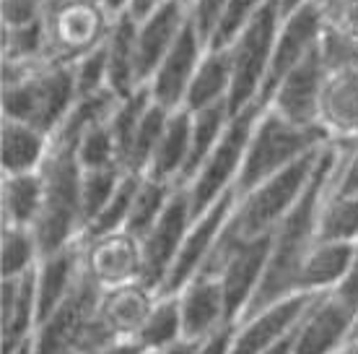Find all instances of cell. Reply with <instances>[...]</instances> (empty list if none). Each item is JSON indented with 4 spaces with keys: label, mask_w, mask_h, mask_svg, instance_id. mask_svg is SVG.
Here are the masks:
<instances>
[{
    "label": "cell",
    "mask_w": 358,
    "mask_h": 354,
    "mask_svg": "<svg viewBox=\"0 0 358 354\" xmlns=\"http://www.w3.org/2000/svg\"><path fill=\"white\" fill-rule=\"evenodd\" d=\"M338 162H341V144L324 146L304 196L299 198L294 209L288 211V217L280 222V227L273 232L268 271H265L260 290H257L255 300H252V305L247 308L244 315L296 294V273L304 264V258L309 255V250L314 247V243L320 240V211H322V203L327 198Z\"/></svg>",
    "instance_id": "cell-1"
},
{
    "label": "cell",
    "mask_w": 358,
    "mask_h": 354,
    "mask_svg": "<svg viewBox=\"0 0 358 354\" xmlns=\"http://www.w3.org/2000/svg\"><path fill=\"white\" fill-rule=\"evenodd\" d=\"M78 100L73 65L3 63L0 107L3 118L21 120L55 136Z\"/></svg>",
    "instance_id": "cell-2"
},
{
    "label": "cell",
    "mask_w": 358,
    "mask_h": 354,
    "mask_svg": "<svg viewBox=\"0 0 358 354\" xmlns=\"http://www.w3.org/2000/svg\"><path fill=\"white\" fill-rule=\"evenodd\" d=\"M322 151L296 162L294 167H288L283 172L273 175L270 180L260 182L250 193L236 196L231 217H229L224 232L218 237L215 250H224V247L239 245V243H247V240L273 235L280 227V222L288 217V211L294 209L299 198L304 196Z\"/></svg>",
    "instance_id": "cell-3"
},
{
    "label": "cell",
    "mask_w": 358,
    "mask_h": 354,
    "mask_svg": "<svg viewBox=\"0 0 358 354\" xmlns=\"http://www.w3.org/2000/svg\"><path fill=\"white\" fill-rule=\"evenodd\" d=\"M330 136L320 125H299L291 123L275 109H260L257 123L252 128L242 175L236 180V196L250 193L273 175L283 172L296 162L322 151L330 146Z\"/></svg>",
    "instance_id": "cell-4"
},
{
    "label": "cell",
    "mask_w": 358,
    "mask_h": 354,
    "mask_svg": "<svg viewBox=\"0 0 358 354\" xmlns=\"http://www.w3.org/2000/svg\"><path fill=\"white\" fill-rule=\"evenodd\" d=\"M45 198L34 224L42 255L78 243L83 237V206H81V164L73 146L52 144V151L42 164Z\"/></svg>",
    "instance_id": "cell-5"
},
{
    "label": "cell",
    "mask_w": 358,
    "mask_h": 354,
    "mask_svg": "<svg viewBox=\"0 0 358 354\" xmlns=\"http://www.w3.org/2000/svg\"><path fill=\"white\" fill-rule=\"evenodd\" d=\"M283 21V11L278 0H265L260 13L252 18V24L242 34L234 39L229 50L231 57V97L229 107L231 112H239L244 107L257 104L262 94V86L268 81L270 60L275 50V36Z\"/></svg>",
    "instance_id": "cell-6"
},
{
    "label": "cell",
    "mask_w": 358,
    "mask_h": 354,
    "mask_svg": "<svg viewBox=\"0 0 358 354\" xmlns=\"http://www.w3.org/2000/svg\"><path fill=\"white\" fill-rule=\"evenodd\" d=\"M257 115H260L257 104L234 112L221 141L215 144L206 162L197 167V172L185 182L195 217L210 209L215 200H221L224 196L236 193V180L242 175L244 156H247V146H250L252 128L257 123Z\"/></svg>",
    "instance_id": "cell-7"
},
{
    "label": "cell",
    "mask_w": 358,
    "mask_h": 354,
    "mask_svg": "<svg viewBox=\"0 0 358 354\" xmlns=\"http://www.w3.org/2000/svg\"><path fill=\"white\" fill-rule=\"evenodd\" d=\"M47 60L55 65H73L104 45L112 18L96 3L68 0L47 11Z\"/></svg>",
    "instance_id": "cell-8"
},
{
    "label": "cell",
    "mask_w": 358,
    "mask_h": 354,
    "mask_svg": "<svg viewBox=\"0 0 358 354\" xmlns=\"http://www.w3.org/2000/svg\"><path fill=\"white\" fill-rule=\"evenodd\" d=\"M270 245H273V235L257 237V240H247L239 245L215 250L208 261L203 273L218 276V282L224 287L226 313H229L231 323L242 320V315L260 290L265 271H268Z\"/></svg>",
    "instance_id": "cell-9"
},
{
    "label": "cell",
    "mask_w": 358,
    "mask_h": 354,
    "mask_svg": "<svg viewBox=\"0 0 358 354\" xmlns=\"http://www.w3.org/2000/svg\"><path fill=\"white\" fill-rule=\"evenodd\" d=\"M101 287L83 271L81 282L73 287L57 308L39 320L31 339L34 354H81L83 339L96 315Z\"/></svg>",
    "instance_id": "cell-10"
},
{
    "label": "cell",
    "mask_w": 358,
    "mask_h": 354,
    "mask_svg": "<svg viewBox=\"0 0 358 354\" xmlns=\"http://www.w3.org/2000/svg\"><path fill=\"white\" fill-rule=\"evenodd\" d=\"M192 222H195V209H192L189 193L185 185H179L171 196L169 206L159 217V222L141 237L145 264L143 284H148L159 294H162V287L169 276L174 261H177L179 250L185 245V237H187Z\"/></svg>",
    "instance_id": "cell-11"
},
{
    "label": "cell",
    "mask_w": 358,
    "mask_h": 354,
    "mask_svg": "<svg viewBox=\"0 0 358 354\" xmlns=\"http://www.w3.org/2000/svg\"><path fill=\"white\" fill-rule=\"evenodd\" d=\"M324 32V13L320 0H309L301 8L291 11L283 16L280 29L275 36V50H273V60H270L268 81L262 86V94L257 100V107H265L268 97L273 94L278 83L286 79L299 63H304L306 57L320 47Z\"/></svg>",
    "instance_id": "cell-12"
},
{
    "label": "cell",
    "mask_w": 358,
    "mask_h": 354,
    "mask_svg": "<svg viewBox=\"0 0 358 354\" xmlns=\"http://www.w3.org/2000/svg\"><path fill=\"white\" fill-rule=\"evenodd\" d=\"M83 271L104 290L143 282V243L127 229L81 237Z\"/></svg>",
    "instance_id": "cell-13"
},
{
    "label": "cell",
    "mask_w": 358,
    "mask_h": 354,
    "mask_svg": "<svg viewBox=\"0 0 358 354\" xmlns=\"http://www.w3.org/2000/svg\"><path fill=\"white\" fill-rule=\"evenodd\" d=\"M314 300L317 294H291L244 315L234 326L229 354H265L273 346L283 344L286 339H291Z\"/></svg>",
    "instance_id": "cell-14"
},
{
    "label": "cell",
    "mask_w": 358,
    "mask_h": 354,
    "mask_svg": "<svg viewBox=\"0 0 358 354\" xmlns=\"http://www.w3.org/2000/svg\"><path fill=\"white\" fill-rule=\"evenodd\" d=\"M358 313L335 292L317 294L294 331L291 354H338L350 344Z\"/></svg>",
    "instance_id": "cell-15"
},
{
    "label": "cell",
    "mask_w": 358,
    "mask_h": 354,
    "mask_svg": "<svg viewBox=\"0 0 358 354\" xmlns=\"http://www.w3.org/2000/svg\"><path fill=\"white\" fill-rule=\"evenodd\" d=\"M234 203H236V193H229L221 200H215L210 209L197 214L187 237H185V245H182L177 261H174L169 276L164 282L162 294H177L179 290L187 287V282H192L195 276L206 271L208 261L218 245V237L231 217Z\"/></svg>",
    "instance_id": "cell-16"
},
{
    "label": "cell",
    "mask_w": 358,
    "mask_h": 354,
    "mask_svg": "<svg viewBox=\"0 0 358 354\" xmlns=\"http://www.w3.org/2000/svg\"><path fill=\"white\" fill-rule=\"evenodd\" d=\"M324 79H327V68H324L320 47H317L304 63L296 65L294 71L278 83L262 109H275L278 115H283L286 120L299 123V125H320V102H322Z\"/></svg>",
    "instance_id": "cell-17"
},
{
    "label": "cell",
    "mask_w": 358,
    "mask_h": 354,
    "mask_svg": "<svg viewBox=\"0 0 358 354\" xmlns=\"http://www.w3.org/2000/svg\"><path fill=\"white\" fill-rule=\"evenodd\" d=\"M206 50V39L197 34V29L189 24L187 18V27L182 29L177 42L171 45V50L164 55V60L159 63V68L153 71L151 81L145 83L148 91H151V100L156 104H162V107L171 109V112L185 107L187 89Z\"/></svg>",
    "instance_id": "cell-18"
},
{
    "label": "cell",
    "mask_w": 358,
    "mask_h": 354,
    "mask_svg": "<svg viewBox=\"0 0 358 354\" xmlns=\"http://www.w3.org/2000/svg\"><path fill=\"white\" fill-rule=\"evenodd\" d=\"M179 308H182V323H185V339L187 341H206L221 328L231 326L226 313L224 287L213 273H200L185 290L177 292Z\"/></svg>",
    "instance_id": "cell-19"
},
{
    "label": "cell",
    "mask_w": 358,
    "mask_h": 354,
    "mask_svg": "<svg viewBox=\"0 0 358 354\" xmlns=\"http://www.w3.org/2000/svg\"><path fill=\"white\" fill-rule=\"evenodd\" d=\"M39 326V300H36V271L0 279V331L3 354H13L34 339Z\"/></svg>",
    "instance_id": "cell-20"
},
{
    "label": "cell",
    "mask_w": 358,
    "mask_h": 354,
    "mask_svg": "<svg viewBox=\"0 0 358 354\" xmlns=\"http://www.w3.org/2000/svg\"><path fill=\"white\" fill-rule=\"evenodd\" d=\"M185 27H187V3L185 0H166L151 18L138 24L135 55H138V79L143 86L151 81L153 71L159 68L164 55L169 53Z\"/></svg>",
    "instance_id": "cell-21"
},
{
    "label": "cell",
    "mask_w": 358,
    "mask_h": 354,
    "mask_svg": "<svg viewBox=\"0 0 358 354\" xmlns=\"http://www.w3.org/2000/svg\"><path fill=\"white\" fill-rule=\"evenodd\" d=\"M320 125L332 144L350 146L358 141V71H327Z\"/></svg>",
    "instance_id": "cell-22"
},
{
    "label": "cell",
    "mask_w": 358,
    "mask_h": 354,
    "mask_svg": "<svg viewBox=\"0 0 358 354\" xmlns=\"http://www.w3.org/2000/svg\"><path fill=\"white\" fill-rule=\"evenodd\" d=\"M83 276V245H71L45 253L36 266V300H39V320L50 315L60 302L73 292Z\"/></svg>",
    "instance_id": "cell-23"
},
{
    "label": "cell",
    "mask_w": 358,
    "mask_h": 354,
    "mask_svg": "<svg viewBox=\"0 0 358 354\" xmlns=\"http://www.w3.org/2000/svg\"><path fill=\"white\" fill-rule=\"evenodd\" d=\"M52 151V136L45 130L21 123V120H0V167L3 175L39 172Z\"/></svg>",
    "instance_id": "cell-24"
},
{
    "label": "cell",
    "mask_w": 358,
    "mask_h": 354,
    "mask_svg": "<svg viewBox=\"0 0 358 354\" xmlns=\"http://www.w3.org/2000/svg\"><path fill=\"white\" fill-rule=\"evenodd\" d=\"M353 258V245L317 240L296 273V294H327L345 282Z\"/></svg>",
    "instance_id": "cell-25"
},
{
    "label": "cell",
    "mask_w": 358,
    "mask_h": 354,
    "mask_svg": "<svg viewBox=\"0 0 358 354\" xmlns=\"http://www.w3.org/2000/svg\"><path fill=\"white\" fill-rule=\"evenodd\" d=\"M156 300H159V292L151 290L148 284H125V287L101 292L99 313L107 320V326L115 331L117 339H135Z\"/></svg>",
    "instance_id": "cell-26"
},
{
    "label": "cell",
    "mask_w": 358,
    "mask_h": 354,
    "mask_svg": "<svg viewBox=\"0 0 358 354\" xmlns=\"http://www.w3.org/2000/svg\"><path fill=\"white\" fill-rule=\"evenodd\" d=\"M135 36H138V24L127 16L112 18L109 34L104 39L107 50V68H109V89L115 91L120 100L130 97L135 89L143 83L138 79V55H135Z\"/></svg>",
    "instance_id": "cell-27"
},
{
    "label": "cell",
    "mask_w": 358,
    "mask_h": 354,
    "mask_svg": "<svg viewBox=\"0 0 358 354\" xmlns=\"http://www.w3.org/2000/svg\"><path fill=\"white\" fill-rule=\"evenodd\" d=\"M189 144H192V112L185 107L174 109L145 175L171 185H182L189 162Z\"/></svg>",
    "instance_id": "cell-28"
},
{
    "label": "cell",
    "mask_w": 358,
    "mask_h": 354,
    "mask_svg": "<svg viewBox=\"0 0 358 354\" xmlns=\"http://www.w3.org/2000/svg\"><path fill=\"white\" fill-rule=\"evenodd\" d=\"M231 81L234 76L229 50L208 47L195 76H192V83H189L187 97H185V109L197 112V109L215 107V104H229Z\"/></svg>",
    "instance_id": "cell-29"
},
{
    "label": "cell",
    "mask_w": 358,
    "mask_h": 354,
    "mask_svg": "<svg viewBox=\"0 0 358 354\" xmlns=\"http://www.w3.org/2000/svg\"><path fill=\"white\" fill-rule=\"evenodd\" d=\"M42 198H45L42 172L3 175V182H0L3 224L34 229L39 211H42Z\"/></svg>",
    "instance_id": "cell-30"
},
{
    "label": "cell",
    "mask_w": 358,
    "mask_h": 354,
    "mask_svg": "<svg viewBox=\"0 0 358 354\" xmlns=\"http://www.w3.org/2000/svg\"><path fill=\"white\" fill-rule=\"evenodd\" d=\"M120 104V97H117L112 89H101L96 94H86V97H78L76 104L71 107L68 118L63 120L60 130L52 136V144H63V146H78L91 128L101 125L112 118V112Z\"/></svg>",
    "instance_id": "cell-31"
},
{
    "label": "cell",
    "mask_w": 358,
    "mask_h": 354,
    "mask_svg": "<svg viewBox=\"0 0 358 354\" xmlns=\"http://www.w3.org/2000/svg\"><path fill=\"white\" fill-rule=\"evenodd\" d=\"M135 341L143 349H164V346L187 341L177 294H159V300L151 308L148 318L143 320L141 331L135 334Z\"/></svg>",
    "instance_id": "cell-32"
},
{
    "label": "cell",
    "mask_w": 358,
    "mask_h": 354,
    "mask_svg": "<svg viewBox=\"0 0 358 354\" xmlns=\"http://www.w3.org/2000/svg\"><path fill=\"white\" fill-rule=\"evenodd\" d=\"M42 261V247L31 227L3 224L0 235V279H16L36 271Z\"/></svg>",
    "instance_id": "cell-33"
},
{
    "label": "cell",
    "mask_w": 358,
    "mask_h": 354,
    "mask_svg": "<svg viewBox=\"0 0 358 354\" xmlns=\"http://www.w3.org/2000/svg\"><path fill=\"white\" fill-rule=\"evenodd\" d=\"M231 115L234 112L229 104H215V107H206L192 112V144H189V162L182 185L197 172V167L206 162L208 154L221 141V136H224L229 123H231Z\"/></svg>",
    "instance_id": "cell-34"
},
{
    "label": "cell",
    "mask_w": 358,
    "mask_h": 354,
    "mask_svg": "<svg viewBox=\"0 0 358 354\" xmlns=\"http://www.w3.org/2000/svg\"><path fill=\"white\" fill-rule=\"evenodd\" d=\"M179 185H171V182L156 180V177L143 175L141 188L135 193L130 217H127V224H125L127 232H133L135 237H143L145 232L159 222V217H162L164 209L169 206V200Z\"/></svg>",
    "instance_id": "cell-35"
},
{
    "label": "cell",
    "mask_w": 358,
    "mask_h": 354,
    "mask_svg": "<svg viewBox=\"0 0 358 354\" xmlns=\"http://www.w3.org/2000/svg\"><path fill=\"white\" fill-rule=\"evenodd\" d=\"M320 240L327 243H358V196L330 193L320 211Z\"/></svg>",
    "instance_id": "cell-36"
},
{
    "label": "cell",
    "mask_w": 358,
    "mask_h": 354,
    "mask_svg": "<svg viewBox=\"0 0 358 354\" xmlns=\"http://www.w3.org/2000/svg\"><path fill=\"white\" fill-rule=\"evenodd\" d=\"M169 118H171V109L151 102V107L145 109L143 120H141V125H138V133H135V138H133L130 154H127V159H125V170L145 175L153 154H156V149L162 144L164 130L169 125Z\"/></svg>",
    "instance_id": "cell-37"
},
{
    "label": "cell",
    "mask_w": 358,
    "mask_h": 354,
    "mask_svg": "<svg viewBox=\"0 0 358 354\" xmlns=\"http://www.w3.org/2000/svg\"><path fill=\"white\" fill-rule=\"evenodd\" d=\"M0 53H3V63H42L47 60L45 18L36 24H27V27L0 29Z\"/></svg>",
    "instance_id": "cell-38"
},
{
    "label": "cell",
    "mask_w": 358,
    "mask_h": 354,
    "mask_svg": "<svg viewBox=\"0 0 358 354\" xmlns=\"http://www.w3.org/2000/svg\"><path fill=\"white\" fill-rule=\"evenodd\" d=\"M125 167H99V170H83L81 172V206H83V232L91 227V222L104 211L109 198L115 196L120 182L125 177Z\"/></svg>",
    "instance_id": "cell-39"
},
{
    "label": "cell",
    "mask_w": 358,
    "mask_h": 354,
    "mask_svg": "<svg viewBox=\"0 0 358 354\" xmlns=\"http://www.w3.org/2000/svg\"><path fill=\"white\" fill-rule=\"evenodd\" d=\"M141 180H143V175L127 170L122 182H120V188L115 191V196L109 198L104 211L91 222V227L83 232V237H96V235H107V232H117V229H125L130 209H133L135 193L141 188Z\"/></svg>",
    "instance_id": "cell-40"
},
{
    "label": "cell",
    "mask_w": 358,
    "mask_h": 354,
    "mask_svg": "<svg viewBox=\"0 0 358 354\" xmlns=\"http://www.w3.org/2000/svg\"><path fill=\"white\" fill-rule=\"evenodd\" d=\"M76 156H78L81 170H99V167H115V164L122 167L120 151H117V141L112 136V128H109V120L96 128H91L89 133L78 141Z\"/></svg>",
    "instance_id": "cell-41"
},
{
    "label": "cell",
    "mask_w": 358,
    "mask_h": 354,
    "mask_svg": "<svg viewBox=\"0 0 358 354\" xmlns=\"http://www.w3.org/2000/svg\"><path fill=\"white\" fill-rule=\"evenodd\" d=\"M262 6H265V0H229V6H226L224 16L218 21V27H215L208 47L226 50L244 29L250 27L252 18L260 13Z\"/></svg>",
    "instance_id": "cell-42"
},
{
    "label": "cell",
    "mask_w": 358,
    "mask_h": 354,
    "mask_svg": "<svg viewBox=\"0 0 358 354\" xmlns=\"http://www.w3.org/2000/svg\"><path fill=\"white\" fill-rule=\"evenodd\" d=\"M320 55L327 71H358V39L348 34H338L324 27L320 39Z\"/></svg>",
    "instance_id": "cell-43"
},
{
    "label": "cell",
    "mask_w": 358,
    "mask_h": 354,
    "mask_svg": "<svg viewBox=\"0 0 358 354\" xmlns=\"http://www.w3.org/2000/svg\"><path fill=\"white\" fill-rule=\"evenodd\" d=\"M73 73H76L78 97L109 89V68H107V50H104V45L96 47L86 57H81L78 63H73Z\"/></svg>",
    "instance_id": "cell-44"
},
{
    "label": "cell",
    "mask_w": 358,
    "mask_h": 354,
    "mask_svg": "<svg viewBox=\"0 0 358 354\" xmlns=\"http://www.w3.org/2000/svg\"><path fill=\"white\" fill-rule=\"evenodd\" d=\"M47 16V0H0V29L27 27Z\"/></svg>",
    "instance_id": "cell-45"
},
{
    "label": "cell",
    "mask_w": 358,
    "mask_h": 354,
    "mask_svg": "<svg viewBox=\"0 0 358 354\" xmlns=\"http://www.w3.org/2000/svg\"><path fill=\"white\" fill-rule=\"evenodd\" d=\"M187 3V18L189 24L197 29V34L206 39V45L210 42L218 21L224 16L229 0H185Z\"/></svg>",
    "instance_id": "cell-46"
},
{
    "label": "cell",
    "mask_w": 358,
    "mask_h": 354,
    "mask_svg": "<svg viewBox=\"0 0 358 354\" xmlns=\"http://www.w3.org/2000/svg\"><path fill=\"white\" fill-rule=\"evenodd\" d=\"M324 27L358 39V0H320Z\"/></svg>",
    "instance_id": "cell-47"
},
{
    "label": "cell",
    "mask_w": 358,
    "mask_h": 354,
    "mask_svg": "<svg viewBox=\"0 0 358 354\" xmlns=\"http://www.w3.org/2000/svg\"><path fill=\"white\" fill-rule=\"evenodd\" d=\"M330 193L343 196H358V141L350 146L341 144V162L332 175Z\"/></svg>",
    "instance_id": "cell-48"
},
{
    "label": "cell",
    "mask_w": 358,
    "mask_h": 354,
    "mask_svg": "<svg viewBox=\"0 0 358 354\" xmlns=\"http://www.w3.org/2000/svg\"><path fill=\"white\" fill-rule=\"evenodd\" d=\"M335 294L345 300L350 308L358 313V243L353 245V258H350V268H348V276H345V282L335 290Z\"/></svg>",
    "instance_id": "cell-49"
},
{
    "label": "cell",
    "mask_w": 358,
    "mask_h": 354,
    "mask_svg": "<svg viewBox=\"0 0 358 354\" xmlns=\"http://www.w3.org/2000/svg\"><path fill=\"white\" fill-rule=\"evenodd\" d=\"M94 354H143V346L138 344L135 339H117V341H112L109 346H104V349H99Z\"/></svg>",
    "instance_id": "cell-50"
},
{
    "label": "cell",
    "mask_w": 358,
    "mask_h": 354,
    "mask_svg": "<svg viewBox=\"0 0 358 354\" xmlns=\"http://www.w3.org/2000/svg\"><path fill=\"white\" fill-rule=\"evenodd\" d=\"M200 341H179V344L164 346V349H143V354H192Z\"/></svg>",
    "instance_id": "cell-51"
},
{
    "label": "cell",
    "mask_w": 358,
    "mask_h": 354,
    "mask_svg": "<svg viewBox=\"0 0 358 354\" xmlns=\"http://www.w3.org/2000/svg\"><path fill=\"white\" fill-rule=\"evenodd\" d=\"M101 6H104V11H107L109 18H117V16H125V13H127L130 0H104Z\"/></svg>",
    "instance_id": "cell-52"
},
{
    "label": "cell",
    "mask_w": 358,
    "mask_h": 354,
    "mask_svg": "<svg viewBox=\"0 0 358 354\" xmlns=\"http://www.w3.org/2000/svg\"><path fill=\"white\" fill-rule=\"evenodd\" d=\"M304 3H309V0H278V6H280V11H283V16L296 8H301Z\"/></svg>",
    "instance_id": "cell-53"
},
{
    "label": "cell",
    "mask_w": 358,
    "mask_h": 354,
    "mask_svg": "<svg viewBox=\"0 0 358 354\" xmlns=\"http://www.w3.org/2000/svg\"><path fill=\"white\" fill-rule=\"evenodd\" d=\"M63 3H68V0H47V11L57 8V6H63Z\"/></svg>",
    "instance_id": "cell-54"
},
{
    "label": "cell",
    "mask_w": 358,
    "mask_h": 354,
    "mask_svg": "<svg viewBox=\"0 0 358 354\" xmlns=\"http://www.w3.org/2000/svg\"><path fill=\"white\" fill-rule=\"evenodd\" d=\"M348 354H358V339L348 344Z\"/></svg>",
    "instance_id": "cell-55"
},
{
    "label": "cell",
    "mask_w": 358,
    "mask_h": 354,
    "mask_svg": "<svg viewBox=\"0 0 358 354\" xmlns=\"http://www.w3.org/2000/svg\"><path fill=\"white\" fill-rule=\"evenodd\" d=\"M358 339V318H356V326H353V336H350V341H356Z\"/></svg>",
    "instance_id": "cell-56"
},
{
    "label": "cell",
    "mask_w": 358,
    "mask_h": 354,
    "mask_svg": "<svg viewBox=\"0 0 358 354\" xmlns=\"http://www.w3.org/2000/svg\"><path fill=\"white\" fill-rule=\"evenodd\" d=\"M86 3H96V6H101V3H104V0H86ZM101 8H104V6H101Z\"/></svg>",
    "instance_id": "cell-57"
},
{
    "label": "cell",
    "mask_w": 358,
    "mask_h": 354,
    "mask_svg": "<svg viewBox=\"0 0 358 354\" xmlns=\"http://www.w3.org/2000/svg\"><path fill=\"white\" fill-rule=\"evenodd\" d=\"M338 354H348V346H345V349H343V352H338Z\"/></svg>",
    "instance_id": "cell-58"
}]
</instances>
